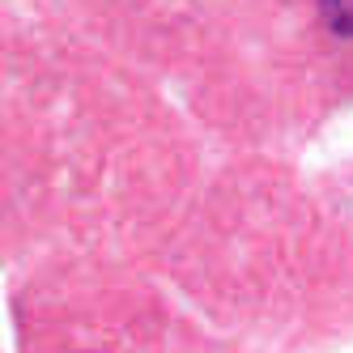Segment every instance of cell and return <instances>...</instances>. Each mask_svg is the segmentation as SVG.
<instances>
[{
	"mask_svg": "<svg viewBox=\"0 0 353 353\" xmlns=\"http://www.w3.org/2000/svg\"><path fill=\"white\" fill-rule=\"evenodd\" d=\"M319 13L332 34L353 39V0H319Z\"/></svg>",
	"mask_w": 353,
	"mask_h": 353,
	"instance_id": "6da1fadb",
	"label": "cell"
}]
</instances>
